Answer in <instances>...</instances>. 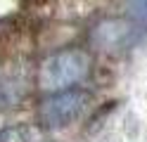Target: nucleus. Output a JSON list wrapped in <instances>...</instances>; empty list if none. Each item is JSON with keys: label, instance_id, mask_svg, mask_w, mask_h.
<instances>
[{"label": "nucleus", "instance_id": "1", "mask_svg": "<svg viewBox=\"0 0 147 142\" xmlns=\"http://www.w3.org/2000/svg\"><path fill=\"white\" fill-rule=\"evenodd\" d=\"M88 69H90V57L86 50H78V47L59 50L40 64L38 85L50 92L67 90L78 81H83L88 76Z\"/></svg>", "mask_w": 147, "mask_h": 142}, {"label": "nucleus", "instance_id": "2", "mask_svg": "<svg viewBox=\"0 0 147 142\" xmlns=\"http://www.w3.org/2000/svg\"><path fill=\"white\" fill-rule=\"evenodd\" d=\"M140 36H142V28L135 19L112 17V19H102L100 24L93 26L90 45L105 55H121L126 50H131L140 40Z\"/></svg>", "mask_w": 147, "mask_h": 142}, {"label": "nucleus", "instance_id": "3", "mask_svg": "<svg viewBox=\"0 0 147 142\" xmlns=\"http://www.w3.org/2000/svg\"><path fill=\"white\" fill-rule=\"evenodd\" d=\"M90 104V92L86 90H76V88H67V90H57L50 97H45L40 104V121L48 128H64L81 118L86 114Z\"/></svg>", "mask_w": 147, "mask_h": 142}, {"label": "nucleus", "instance_id": "4", "mask_svg": "<svg viewBox=\"0 0 147 142\" xmlns=\"http://www.w3.org/2000/svg\"><path fill=\"white\" fill-rule=\"evenodd\" d=\"M131 3V9L138 19H145L147 22V0H128Z\"/></svg>", "mask_w": 147, "mask_h": 142}]
</instances>
